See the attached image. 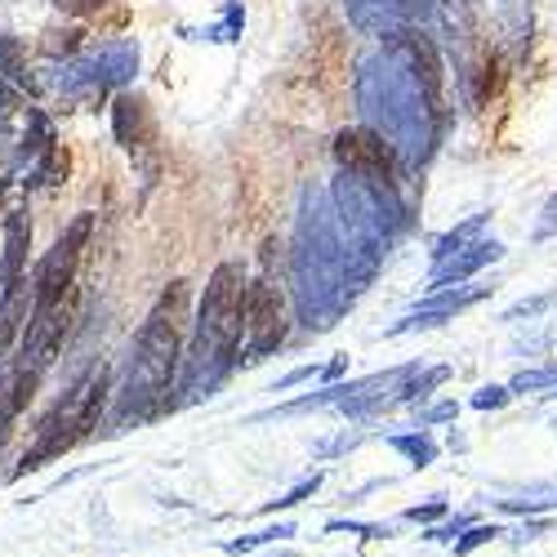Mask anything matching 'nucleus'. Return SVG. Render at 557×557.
I'll list each match as a JSON object with an SVG mask.
<instances>
[{
  "mask_svg": "<svg viewBox=\"0 0 557 557\" xmlns=\"http://www.w3.org/2000/svg\"><path fill=\"white\" fill-rule=\"evenodd\" d=\"M272 557H295V553H272Z\"/></svg>",
  "mask_w": 557,
  "mask_h": 557,
  "instance_id": "obj_34",
  "label": "nucleus"
},
{
  "mask_svg": "<svg viewBox=\"0 0 557 557\" xmlns=\"http://www.w3.org/2000/svg\"><path fill=\"white\" fill-rule=\"evenodd\" d=\"M95 59H99L108 85H125V81L138 72V45H134V40H112V45H103Z\"/></svg>",
  "mask_w": 557,
  "mask_h": 557,
  "instance_id": "obj_14",
  "label": "nucleus"
},
{
  "mask_svg": "<svg viewBox=\"0 0 557 557\" xmlns=\"http://www.w3.org/2000/svg\"><path fill=\"white\" fill-rule=\"evenodd\" d=\"M108 393H112V375H108V366H95L89 375L45 414L40 420V429H36V437H32V446L23 450V459H18V469H14V478H27V473H36V469H45V463H54V459H63L72 446H81L89 433L99 429V420H103V406H108Z\"/></svg>",
  "mask_w": 557,
  "mask_h": 557,
  "instance_id": "obj_5",
  "label": "nucleus"
},
{
  "mask_svg": "<svg viewBox=\"0 0 557 557\" xmlns=\"http://www.w3.org/2000/svg\"><path fill=\"white\" fill-rule=\"evenodd\" d=\"M335 161L339 170L366 178V183H388V188H397V165L401 157L393 152L388 138H380L370 125H357V129H339L335 134Z\"/></svg>",
  "mask_w": 557,
  "mask_h": 557,
  "instance_id": "obj_9",
  "label": "nucleus"
},
{
  "mask_svg": "<svg viewBox=\"0 0 557 557\" xmlns=\"http://www.w3.org/2000/svg\"><path fill=\"white\" fill-rule=\"evenodd\" d=\"M317 486H321V473H312L308 482H299L290 495H282V499H272V504H263V513H276V508H295V504H304L308 495H317Z\"/></svg>",
  "mask_w": 557,
  "mask_h": 557,
  "instance_id": "obj_23",
  "label": "nucleus"
},
{
  "mask_svg": "<svg viewBox=\"0 0 557 557\" xmlns=\"http://www.w3.org/2000/svg\"><path fill=\"white\" fill-rule=\"evenodd\" d=\"M499 259H504V246H499V242H486V237L469 242L463 250H455L450 259L433 263V276H429V295H433V290H450V286H463V282H469V276H478L486 263H499Z\"/></svg>",
  "mask_w": 557,
  "mask_h": 557,
  "instance_id": "obj_13",
  "label": "nucleus"
},
{
  "mask_svg": "<svg viewBox=\"0 0 557 557\" xmlns=\"http://www.w3.org/2000/svg\"><path fill=\"white\" fill-rule=\"evenodd\" d=\"M508 397H513L508 388H499V384H486V388H482V393L473 397V406H478V410H499V406H504Z\"/></svg>",
  "mask_w": 557,
  "mask_h": 557,
  "instance_id": "obj_26",
  "label": "nucleus"
},
{
  "mask_svg": "<svg viewBox=\"0 0 557 557\" xmlns=\"http://www.w3.org/2000/svg\"><path fill=\"white\" fill-rule=\"evenodd\" d=\"M442 513H446V504H442V499H433V504H424V508H410L406 518H410V522H437Z\"/></svg>",
  "mask_w": 557,
  "mask_h": 557,
  "instance_id": "obj_30",
  "label": "nucleus"
},
{
  "mask_svg": "<svg viewBox=\"0 0 557 557\" xmlns=\"http://www.w3.org/2000/svg\"><path fill=\"white\" fill-rule=\"evenodd\" d=\"M499 81H504V59L499 54H486L482 59V72H478V103H491L499 95Z\"/></svg>",
  "mask_w": 557,
  "mask_h": 557,
  "instance_id": "obj_21",
  "label": "nucleus"
},
{
  "mask_svg": "<svg viewBox=\"0 0 557 557\" xmlns=\"http://www.w3.org/2000/svg\"><path fill=\"white\" fill-rule=\"evenodd\" d=\"M5 193H10V178H0V201H5Z\"/></svg>",
  "mask_w": 557,
  "mask_h": 557,
  "instance_id": "obj_33",
  "label": "nucleus"
},
{
  "mask_svg": "<svg viewBox=\"0 0 557 557\" xmlns=\"http://www.w3.org/2000/svg\"><path fill=\"white\" fill-rule=\"evenodd\" d=\"M486 223H491V214H469L463 223H455L450 232H442L437 246H433V263H442V259H450L455 250H463V246H469V242L478 237V232H482Z\"/></svg>",
  "mask_w": 557,
  "mask_h": 557,
  "instance_id": "obj_17",
  "label": "nucleus"
},
{
  "mask_svg": "<svg viewBox=\"0 0 557 557\" xmlns=\"http://www.w3.org/2000/svg\"><path fill=\"white\" fill-rule=\"evenodd\" d=\"M67 170H72V152L54 138V144L40 152V161L32 170V183H36V188H59V183L67 178Z\"/></svg>",
  "mask_w": 557,
  "mask_h": 557,
  "instance_id": "obj_15",
  "label": "nucleus"
},
{
  "mask_svg": "<svg viewBox=\"0 0 557 557\" xmlns=\"http://www.w3.org/2000/svg\"><path fill=\"white\" fill-rule=\"evenodd\" d=\"M557 304V295H535V299H522V304H513L504 312V321H522V317H540V312H548Z\"/></svg>",
  "mask_w": 557,
  "mask_h": 557,
  "instance_id": "obj_24",
  "label": "nucleus"
},
{
  "mask_svg": "<svg viewBox=\"0 0 557 557\" xmlns=\"http://www.w3.org/2000/svg\"><path fill=\"white\" fill-rule=\"evenodd\" d=\"M463 527H469V518H455L450 527H437V531H433V540H455Z\"/></svg>",
  "mask_w": 557,
  "mask_h": 557,
  "instance_id": "obj_32",
  "label": "nucleus"
},
{
  "mask_svg": "<svg viewBox=\"0 0 557 557\" xmlns=\"http://www.w3.org/2000/svg\"><path fill=\"white\" fill-rule=\"evenodd\" d=\"M5 85H27V45L0 32V89Z\"/></svg>",
  "mask_w": 557,
  "mask_h": 557,
  "instance_id": "obj_16",
  "label": "nucleus"
},
{
  "mask_svg": "<svg viewBox=\"0 0 557 557\" xmlns=\"http://www.w3.org/2000/svg\"><path fill=\"white\" fill-rule=\"evenodd\" d=\"M54 5L63 10V14H76V18H85V14H99L108 0H54Z\"/></svg>",
  "mask_w": 557,
  "mask_h": 557,
  "instance_id": "obj_27",
  "label": "nucleus"
},
{
  "mask_svg": "<svg viewBox=\"0 0 557 557\" xmlns=\"http://www.w3.org/2000/svg\"><path fill=\"white\" fill-rule=\"evenodd\" d=\"M27 250H32V219L14 210L5 223V259H0V348H5L32 312V282H27Z\"/></svg>",
  "mask_w": 557,
  "mask_h": 557,
  "instance_id": "obj_7",
  "label": "nucleus"
},
{
  "mask_svg": "<svg viewBox=\"0 0 557 557\" xmlns=\"http://www.w3.org/2000/svg\"><path fill=\"white\" fill-rule=\"evenodd\" d=\"M89 232H95V214H81L63 237L45 250V259L32 272V312H50V308H63L76 299V272H81V255H85Z\"/></svg>",
  "mask_w": 557,
  "mask_h": 557,
  "instance_id": "obj_6",
  "label": "nucleus"
},
{
  "mask_svg": "<svg viewBox=\"0 0 557 557\" xmlns=\"http://www.w3.org/2000/svg\"><path fill=\"white\" fill-rule=\"evenodd\" d=\"M286 535H295V527H290V522H282V527H268V531H255V535H242V540H227L223 548H227V553H250V548H259V544L286 540Z\"/></svg>",
  "mask_w": 557,
  "mask_h": 557,
  "instance_id": "obj_22",
  "label": "nucleus"
},
{
  "mask_svg": "<svg viewBox=\"0 0 557 557\" xmlns=\"http://www.w3.org/2000/svg\"><path fill=\"white\" fill-rule=\"evenodd\" d=\"M242 312H246V335H250L246 361H259L286 344V299H282V286H276L272 276L246 282Z\"/></svg>",
  "mask_w": 557,
  "mask_h": 557,
  "instance_id": "obj_8",
  "label": "nucleus"
},
{
  "mask_svg": "<svg viewBox=\"0 0 557 557\" xmlns=\"http://www.w3.org/2000/svg\"><path fill=\"white\" fill-rule=\"evenodd\" d=\"M290 276H295V304L304 326L331 331L352 304L344 290V237L335 210L326 201H312L299 214L295 227V250H290Z\"/></svg>",
  "mask_w": 557,
  "mask_h": 557,
  "instance_id": "obj_3",
  "label": "nucleus"
},
{
  "mask_svg": "<svg viewBox=\"0 0 557 557\" xmlns=\"http://www.w3.org/2000/svg\"><path fill=\"white\" fill-rule=\"evenodd\" d=\"M459 414V406L455 401H442V406H433L429 414H424V424H442V420H455Z\"/></svg>",
  "mask_w": 557,
  "mask_h": 557,
  "instance_id": "obj_31",
  "label": "nucleus"
},
{
  "mask_svg": "<svg viewBox=\"0 0 557 557\" xmlns=\"http://www.w3.org/2000/svg\"><path fill=\"white\" fill-rule=\"evenodd\" d=\"M317 375H321L317 366H299V370H290L286 380H276V388H272V393H286V388H295V384H304V380H317Z\"/></svg>",
  "mask_w": 557,
  "mask_h": 557,
  "instance_id": "obj_28",
  "label": "nucleus"
},
{
  "mask_svg": "<svg viewBox=\"0 0 557 557\" xmlns=\"http://www.w3.org/2000/svg\"><path fill=\"white\" fill-rule=\"evenodd\" d=\"M246 268L242 263H219L206 282L201 308H197V331H193V348L183 357V393L188 397H206L214 393L232 366L242 357V335H246Z\"/></svg>",
  "mask_w": 557,
  "mask_h": 557,
  "instance_id": "obj_2",
  "label": "nucleus"
},
{
  "mask_svg": "<svg viewBox=\"0 0 557 557\" xmlns=\"http://www.w3.org/2000/svg\"><path fill=\"white\" fill-rule=\"evenodd\" d=\"M553 232H557V193L548 197V206H544V223L535 227V237L544 242V237H553Z\"/></svg>",
  "mask_w": 557,
  "mask_h": 557,
  "instance_id": "obj_29",
  "label": "nucleus"
},
{
  "mask_svg": "<svg viewBox=\"0 0 557 557\" xmlns=\"http://www.w3.org/2000/svg\"><path fill=\"white\" fill-rule=\"evenodd\" d=\"M495 535H504L499 527H473L469 535H463L459 544H455V557H463V553H473V548H482V544H491Z\"/></svg>",
  "mask_w": 557,
  "mask_h": 557,
  "instance_id": "obj_25",
  "label": "nucleus"
},
{
  "mask_svg": "<svg viewBox=\"0 0 557 557\" xmlns=\"http://www.w3.org/2000/svg\"><path fill=\"white\" fill-rule=\"evenodd\" d=\"M553 397H557V393H553Z\"/></svg>",
  "mask_w": 557,
  "mask_h": 557,
  "instance_id": "obj_35",
  "label": "nucleus"
},
{
  "mask_svg": "<svg viewBox=\"0 0 557 557\" xmlns=\"http://www.w3.org/2000/svg\"><path fill=\"white\" fill-rule=\"evenodd\" d=\"M112 129H116V144L138 157L157 144V121H152V108L144 95H116L112 103Z\"/></svg>",
  "mask_w": 557,
  "mask_h": 557,
  "instance_id": "obj_12",
  "label": "nucleus"
},
{
  "mask_svg": "<svg viewBox=\"0 0 557 557\" xmlns=\"http://www.w3.org/2000/svg\"><path fill=\"white\" fill-rule=\"evenodd\" d=\"M388 446L393 450H401L414 469H429V463L437 459V446H433V437H424V433H401V437H388Z\"/></svg>",
  "mask_w": 557,
  "mask_h": 557,
  "instance_id": "obj_18",
  "label": "nucleus"
},
{
  "mask_svg": "<svg viewBox=\"0 0 557 557\" xmlns=\"http://www.w3.org/2000/svg\"><path fill=\"white\" fill-rule=\"evenodd\" d=\"M540 388H557V361H548L540 370H522V375L508 384V393H540Z\"/></svg>",
  "mask_w": 557,
  "mask_h": 557,
  "instance_id": "obj_20",
  "label": "nucleus"
},
{
  "mask_svg": "<svg viewBox=\"0 0 557 557\" xmlns=\"http://www.w3.org/2000/svg\"><path fill=\"white\" fill-rule=\"evenodd\" d=\"M357 103L370 121L380 138H388L393 152L410 157V161H429L433 152V125L429 116H437L429 108V99L420 95V85H414L388 54H375L366 59L361 72H357Z\"/></svg>",
  "mask_w": 557,
  "mask_h": 557,
  "instance_id": "obj_4",
  "label": "nucleus"
},
{
  "mask_svg": "<svg viewBox=\"0 0 557 557\" xmlns=\"http://www.w3.org/2000/svg\"><path fill=\"white\" fill-rule=\"evenodd\" d=\"M446 380H450V366H433V370H424V375L414 380V384H401L393 401H424V397H429L433 388H442Z\"/></svg>",
  "mask_w": 557,
  "mask_h": 557,
  "instance_id": "obj_19",
  "label": "nucleus"
},
{
  "mask_svg": "<svg viewBox=\"0 0 557 557\" xmlns=\"http://www.w3.org/2000/svg\"><path fill=\"white\" fill-rule=\"evenodd\" d=\"M183 321H188V282H170V290L148 312L144 331L134 339L125 388L116 397V429L157 420L170 406L178 366H183Z\"/></svg>",
  "mask_w": 557,
  "mask_h": 557,
  "instance_id": "obj_1",
  "label": "nucleus"
},
{
  "mask_svg": "<svg viewBox=\"0 0 557 557\" xmlns=\"http://www.w3.org/2000/svg\"><path fill=\"white\" fill-rule=\"evenodd\" d=\"M380 54H388L414 85H420V95L429 99V108L437 112L442 108V81H446V72H442V54H437V45L429 40V36H420V32H410V27H397V32H384V50Z\"/></svg>",
  "mask_w": 557,
  "mask_h": 557,
  "instance_id": "obj_10",
  "label": "nucleus"
},
{
  "mask_svg": "<svg viewBox=\"0 0 557 557\" xmlns=\"http://www.w3.org/2000/svg\"><path fill=\"white\" fill-rule=\"evenodd\" d=\"M491 295V286H450V290H433L420 308H414L410 317H401L397 326L388 331V335H401V331H429V326H442V321H450V317H459L463 308H473V304H482Z\"/></svg>",
  "mask_w": 557,
  "mask_h": 557,
  "instance_id": "obj_11",
  "label": "nucleus"
}]
</instances>
